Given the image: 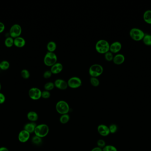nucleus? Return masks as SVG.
<instances>
[{"mask_svg":"<svg viewBox=\"0 0 151 151\" xmlns=\"http://www.w3.org/2000/svg\"><path fill=\"white\" fill-rule=\"evenodd\" d=\"M110 46L108 41L100 39L95 44V50L99 54H105L110 51Z\"/></svg>","mask_w":151,"mask_h":151,"instance_id":"nucleus-1","label":"nucleus"},{"mask_svg":"<svg viewBox=\"0 0 151 151\" xmlns=\"http://www.w3.org/2000/svg\"><path fill=\"white\" fill-rule=\"evenodd\" d=\"M49 132V128L46 124H42L40 125H37L35 128L34 133L35 135L43 138L45 137L48 135Z\"/></svg>","mask_w":151,"mask_h":151,"instance_id":"nucleus-2","label":"nucleus"},{"mask_svg":"<svg viewBox=\"0 0 151 151\" xmlns=\"http://www.w3.org/2000/svg\"><path fill=\"white\" fill-rule=\"evenodd\" d=\"M145 34L142 30L138 28L134 27L130 31V36L131 38L135 41L142 40Z\"/></svg>","mask_w":151,"mask_h":151,"instance_id":"nucleus-3","label":"nucleus"},{"mask_svg":"<svg viewBox=\"0 0 151 151\" xmlns=\"http://www.w3.org/2000/svg\"><path fill=\"white\" fill-rule=\"evenodd\" d=\"M70 109L69 104L65 101H59L56 104V110L58 113L61 115L68 114L70 111Z\"/></svg>","mask_w":151,"mask_h":151,"instance_id":"nucleus-4","label":"nucleus"},{"mask_svg":"<svg viewBox=\"0 0 151 151\" xmlns=\"http://www.w3.org/2000/svg\"><path fill=\"white\" fill-rule=\"evenodd\" d=\"M103 71V68L99 64L91 65L89 69V74L91 77L97 78L101 76Z\"/></svg>","mask_w":151,"mask_h":151,"instance_id":"nucleus-5","label":"nucleus"},{"mask_svg":"<svg viewBox=\"0 0 151 151\" xmlns=\"http://www.w3.org/2000/svg\"><path fill=\"white\" fill-rule=\"evenodd\" d=\"M57 55L54 52H47L44 58V63L48 67H52L57 63Z\"/></svg>","mask_w":151,"mask_h":151,"instance_id":"nucleus-6","label":"nucleus"},{"mask_svg":"<svg viewBox=\"0 0 151 151\" xmlns=\"http://www.w3.org/2000/svg\"><path fill=\"white\" fill-rule=\"evenodd\" d=\"M22 27L18 24H14L13 25L9 30V34L11 37L13 39L21 36L22 33Z\"/></svg>","mask_w":151,"mask_h":151,"instance_id":"nucleus-7","label":"nucleus"},{"mask_svg":"<svg viewBox=\"0 0 151 151\" xmlns=\"http://www.w3.org/2000/svg\"><path fill=\"white\" fill-rule=\"evenodd\" d=\"M68 86L72 89H77L79 88L82 85L81 80L77 77H73L68 80Z\"/></svg>","mask_w":151,"mask_h":151,"instance_id":"nucleus-8","label":"nucleus"},{"mask_svg":"<svg viewBox=\"0 0 151 151\" xmlns=\"http://www.w3.org/2000/svg\"><path fill=\"white\" fill-rule=\"evenodd\" d=\"M41 90L36 88H30L28 91L30 98L33 100H38L42 98Z\"/></svg>","mask_w":151,"mask_h":151,"instance_id":"nucleus-9","label":"nucleus"},{"mask_svg":"<svg viewBox=\"0 0 151 151\" xmlns=\"http://www.w3.org/2000/svg\"><path fill=\"white\" fill-rule=\"evenodd\" d=\"M30 134L28 132L23 130L20 131L18 136V140L21 143H25L30 139Z\"/></svg>","mask_w":151,"mask_h":151,"instance_id":"nucleus-10","label":"nucleus"},{"mask_svg":"<svg viewBox=\"0 0 151 151\" xmlns=\"http://www.w3.org/2000/svg\"><path fill=\"white\" fill-rule=\"evenodd\" d=\"M122 48V45L121 43L118 41H115L110 45V51L112 53L116 54L119 53Z\"/></svg>","mask_w":151,"mask_h":151,"instance_id":"nucleus-11","label":"nucleus"},{"mask_svg":"<svg viewBox=\"0 0 151 151\" xmlns=\"http://www.w3.org/2000/svg\"><path fill=\"white\" fill-rule=\"evenodd\" d=\"M54 86L58 89L61 90H65L68 88V83L63 80L57 79L54 82Z\"/></svg>","mask_w":151,"mask_h":151,"instance_id":"nucleus-12","label":"nucleus"},{"mask_svg":"<svg viewBox=\"0 0 151 151\" xmlns=\"http://www.w3.org/2000/svg\"><path fill=\"white\" fill-rule=\"evenodd\" d=\"M97 130L99 134L102 136H107L110 134L109 127L107 126L106 125H103V124L99 125L98 126Z\"/></svg>","mask_w":151,"mask_h":151,"instance_id":"nucleus-13","label":"nucleus"},{"mask_svg":"<svg viewBox=\"0 0 151 151\" xmlns=\"http://www.w3.org/2000/svg\"><path fill=\"white\" fill-rule=\"evenodd\" d=\"M63 70V65L60 63H57L52 66L50 71L52 74H58L60 73Z\"/></svg>","mask_w":151,"mask_h":151,"instance_id":"nucleus-14","label":"nucleus"},{"mask_svg":"<svg viewBox=\"0 0 151 151\" xmlns=\"http://www.w3.org/2000/svg\"><path fill=\"white\" fill-rule=\"evenodd\" d=\"M125 57L123 54H118L114 57L113 61L115 64L121 65L125 62Z\"/></svg>","mask_w":151,"mask_h":151,"instance_id":"nucleus-15","label":"nucleus"},{"mask_svg":"<svg viewBox=\"0 0 151 151\" xmlns=\"http://www.w3.org/2000/svg\"><path fill=\"white\" fill-rule=\"evenodd\" d=\"M26 41L24 38L19 36L14 39V45L18 48H22L25 45Z\"/></svg>","mask_w":151,"mask_h":151,"instance_id":"nucleus-16","label":"nucleus"},{"mask_svg":"<svg viewBox=\"0 0 151 151\" xmlns=\"http://www.w3.org/2000/svg\"><path fill=\"white\" fill-rule=\"evenodd\" d=\"M37 125L35 122H31L28 123L25 125L24 127V130L28 132L30 134H32L34 132L35 128Z\"/></svg>","mask_w":151,"mask_h":151,"instance_id":"nucleus-17","label":"nucleus"},{"mask_svg":"<svg viewBox=\"0 0 151 151\" xmlns=\"http://www.w3.org/2000/svg\"><path fill=\"white\" fill-rule=\"evenodd\" d=\"M26 117L28 118V120H29L30 122H33L37 121L38 119V116L37 113L33 111L29 112L27 114Z\"/></svg>","mask_w":151,"mask_h":151,"instance_id":"nucleus-18","label":"nucleus"},{"mask_svg":"<svg viewBox=\"0 0 151 151\" xmlns=\"http://www.w3.org/2000/svg\"><path fill=\"white\" fill-rule=\"evenodd\" d=\"M144 21L147 24L151 25V10H147L145 11L144 13Z\"/></svg>","mask_w":151,"mask_h":151,"instance_id":"nucleus-19","label":"nucleus"},{"mask_svg":"<svg viewBox=\"0 0 151 151\" xmlns=\"http://www.w3.org/2000/svg\"><path fill=\"white\" fill-rule=\"evenodd\" d=\"M57 45L54 41H50L47 43V49L48 52H54L56 50Z\"/></svg>","mask_w":151,"mask_h":151,"instance_id":"nucleus-20","label":"nucleus"},{"mask_svg":"<svg viewBox=\"0 0 151 151\" xmlns=\"http://www.w3.org/2000/svg\"><path fill=\"white\" fill-rule=\"evenodd\" d=\"M144 43L147 46H151V35L145 34L142 39Z\"/></svg>","mask_w":151,"mask_h":151,"instance_id":"nucleus-21","label":"nucleus"},{"mask_svg":"<svg viewBox=\"0 0 151 151\" xmlns=\"http://www.w3.org/2000/svg\"><path fill=\"white\" fill-rule=\"evenodd\" d=\"M5 44L7 47H11L14 45V39L10 37H8L5 40Z\"/></svg>","mask_w":151,"mask_h":151,"instance_id":"nucleus-22","label":"nucleus"},{"mask_svg":"<svg viewBox=\"0 0 151 151\" xmlns=\"http://www.w3.org/2000/svg\"><path fill=\"white\" fill-rule=\"evenodd\" d=\"M10 67V63L7 60H3L0 63V70L6 71Z\"/></svg>","mask_w":151,"mask_h":151,"instance_id":"nucleus-23","label":"nucleus"},{"mask_svg":"<svg viewBox=\"0 0 151 151\" xmlns=\"http://www.w3.org/2000/svg\"><path fill=\"white\" fill-rule=\"evenodd\" d=\"M32 142L34 145H40L42 143V139L41 137L34 135L32 137Z\"/></svg>","mask_w":151,"mask_h":151,"instance_id":"nucleus-24","label":"nucleus"},{"mask_svg":"<svg viewBox=\"0 0 151 151\" xmlns=\"http://www.w3.org/2000/svg\"><path fill=\"white\" fill-rule=\"evenodd\" d=\"M70 117L68 114H65L62 116L60 118V122L63 124L67 123L70 121Z\"/></svg>","mask_w":151,"mask_h":151,"instance_id":"nucleus-25","label":"nucleus"},{"mask_svg":"<svg viewBox=\"0 0 151 151\" xmlns=\"http://www.w3.org/2000/svg\"><path fill=\"white\" fill-rule=\"evenodd\" d=\"M21 75L22 77L25 80L28 79L30 76L29 72L26 69H23V70H22L21 72Z\"/></svg>","mask_w":151,"mask_h":151,"instance_id":"nucleus-26","label":"nucleus"},{"mask_svg":"<svg viewBox=\"0 0 151 151\" xmlns=\"http://www.w3.org/2000/svg\"><path fill=\"white\" fill-rule=\"evenodd\" d=\"M54 86H54V84L53 82H47L44 85V89L45 90L49 91L54 88Z\"/></svg>","mask_w":151,"mask_h":151,"instance_id":"nucleus-27","label":"nucleus"},{"mask_svg":"<svg viewBox=\"0 0 151 151\" xmlns=\"http://www.w3.org/2000/svg\"><path fill=\"white\" fill-rule=\"evenodd\" d=\"M90 83L92 86L97 87L99 86V81L97 78L91 77L90 79Z\"/></svg>","mask_w":151,"mask_h":151,"instance_id":"nucleus-28","label":"nucleus"},{"mask_svg":"<svg viewBox=\"0 0 151 151\" xmlns=\"http://www.w3.org/2000/svg\"><path fill=\"white\" fill-rule=\"evenodd\" d=\"M110 134H114L117 132L118 130V126L116 124H111L109 127Z\"/></svg>","mask_w":151,"mask_h":151,"instance_id":"nucleus-29","label":"nucleus"},{"mask_svg":"<svg viewBox=\"0 0 151 151\" xmlns=\"http://www.w3.org/2000/svg\"><path fill=\"white\" fill-rule=\"evenodd\" d=\"M103 151H118L115 146L111 145H107L103 148Z\"/></svg>","mask_w":151,"mask_h":151,"instance_id":"nucleus-30","label":"nucleus"},{"mask_svg":"<svg viewBox=\"0 0 151 151\" xmlns=\"http://www.w3.org/2000/svg\"><path fill=\"white\" fill-rule=\"evenodd\" d=\"M114 55H113V53L108 51L107 53L105 54V59L108 62H111V61H113V59H114Z\"/></svg>","mask_w":151,"mask_h":151,"instance_id":"nucleus-31","label":"nucleus"},{"mask_svg":"<svg viewBox=\"0 0 151 151\" xmlns=\"http://www.w3.org/2000/svg\"><path fill=\"white\" fill-rule=\"evenodd\" d=\"M97 144L98 147L103 148L106 146V142L103 140L99 139L97 141Z\"/></svg>","mask_w":151,"mask_h":151,"instance_id":"nucleus-32","label":"nucleus"},{"mask_svg":"<svg viewBox=\"0 0 151 151\" xmlns=\"http://www.w3.org/2000/svg\"><path fill=\"white\" fill-rule=\"evenodd\" d=\"M50 97V93L49 91H42V98L44 99H48Z\"/></svg>","mask_w":151,"mask_h":151,"instance_id":"nucleus-33","label":"nucleus"},{"mask_svg":"<svg viewBox=\"0 0 151 151\" xmlns=\"http://www.w3.org/2000/svg\"><path fill=\"white\" fill-rule=\"evenodd\" d=\"M52 73L50 71H46L43 74V77L46 79H49L52 76Z\"/></svg>","mask_w":151,"mask_h":151,"instance_id":"nucleus-34","label":"nucleus"},{"mask_svg":"<svg viewBox=\"0 0 151 151\" xmlns=\"http://www.w3.org/2000/svg\"><path fill=\"white\" fill-rule=\"evenodd\" d=\"M5 101V96L2 93L0 92V104H3Z\"/></svg>","mask_w":151,"mask_h":151,"instance_id":"nucleus-35","label":"nucleus"},{"mask_svg":"<svg viewBox=\"0 0 151 151\" xmlns=\"http://www.w3.org/2000/svg\"><path fill=\"white\" fill-rule=\"evenodd\" d=\"M5 29V25L3 23L0 22V33H3Z\"/></svg>","mask_w":151,"mask_h":151,"instance_id":"nucleus-36","label":"nucleus"},{"mask_svg":"<svg viewBox=\"0 0 151 151\" xmlns=\"http://www.w3.org/2000/svg\"><path fill=\"white\" fill-rule=\"evenodd\" d=\"M91 151H103V149L98 147H96L94 148Z\"/></svg>","mask_w":151,"mask_h":151,"instance_id":"nucleus-37","label":"nucleus"},{"mask_svg":"<svg viewBox=\"0 0 151 151\" xmlns=\"http://www.w3.org/2000/svg\"><path fill=\"white\" fill-rule=\"evenodd\" d=\"M0 151H9V149L5 147H0Z\"/></svg>","mask_w":151,"mask_h":151,"instance_id":"nucleus-38","label":"nucleus"},{"mask_svg":"<svg viewBox=\"0 0 151 151\" xmlns=\"http://www.w3.org/2000/svg\"><path fill=\"white\" fill-rule=\"evenodd\" d=\"M1 83H0V91H1Z\"/></svg>","mask_w":151,"mask_h":151,"instance_id":"nucleus-39","label":"nucleus"},{"mask_svg":"<svg viewBox=\"0 0 151 151\" xmlns=\"http://www.w3.org/2000/svg\"></svg>","mask_w":151,"mask_h":151,"instance_id":"nucleus-40","label":"nucleus"}]
</instances>
